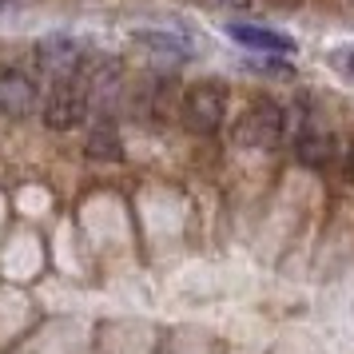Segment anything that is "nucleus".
I'll use <instances>...</instances> for the list:
<instances>
[{"instance_id": "nucleus-1", "label": "nucleus", "mask_w": 354, "mask_h": 354, "mask_svg": "<svg viewBox=\"0 0 354 354\" xmlns=\"http://www.w3.org/2000/svg\"><path fill=\"white\" fill-rule=\"evenodd\" d=\"M88 108H92V92L84 84L80 72L72 76H56L44 96V124L52 131H68V128H80L88 120Z\"/></svg>"}, {"instance_id": "nucleus-2", "label": "nucleus", "mask_w": 354, "mask_h": 354, "mask_svg": "<svg viewBox=\"0 0 354 354\" xmlns=\"http://www.w3.org/2000/svg\"><path fill=\"white\" fill-rule=\"evenodd\" d=\"M179 115H183L187 131H195V136H215V131L223 128V120H227V96H223V88H219L215 80L192 84V88L183 92Z\"/></svg>"}, {"instance_id": "nucleus-3", "label": "nucleus", "mask_w": 354, "mask_h": 354, "mask_svg": "<svg viewBox=\"0 0 354 354\" xmlns=\"http://www.w3.org/2000/svg\"><path fill=\"white\" fill-rule=\"evenodd\" d=\"M283 131H287V115H283V108L271 104V100H259V104H251V108L235 120L231 136H235V144H239V147L263 151V147L279 144V140H283Z\"/></svg>"}, {"instance_id": "nucleus-4", "label": "nucleus", "mask_w": 354, "mask_h": 354, "mask_svg": "<svg viewBox=\"0 0 354 354\" xmlns=\"http://www.w3.org/2000/svg\"><path fill=\"white\" fill-rule=\"evenodd\" d=\"M36 92L32 76H24L20 68H0V115L8 120H28L36 112Z\"/></svg>"}, {"instance_id": "nucleus-5", "label": "nucleus", "mask_w": 354, "mask_h": 354, "mask_svg": "<svg viewBox=\"0 0 354 354\" xmlns=\"http://www.w3.org/2000/svg\"><path fill=\"white\" fill-rule=\"evenodd\" d=\"M76 56H80V44L68 40V36H48V40L36 44V60H40L44 72H52V80L80 72V60H76Z\"/></svg>"}, {"instance_id": "nucleus-6", "label": "nucleus", "mask_w": 354, "mask_h": 354, "mask_svg": "<svg viewBox=\"0 0 354 354\" xmlns=\"http://www.w3.org/2000/svg\"><path fill=\"white\" fill-rule=\"evenodd\" d=\"M227 36L231 40H239L243 48H255V52H279V56H287L295 52V40L283 32H274V28H259V24H227Z\"/></svg>"}, {"instance_id": "nucleus-7", "label": "nucleus", "mask_w": 354, "mask_h": 354, "mask_svg": "<svg viewBox=\"0 0 354 354\" xmlns=\"http://www.w3.org/2000/svg\"><path fill=\"white\" fill-rule=\"evenodd\" d=\"M88 160H108V163H120L124 160V144H120V131H115L112 120H100L92 136H88Z\"/></svg>"}, {"instance_id": "nucleus-8", "label": "nucleus", "mask_w": 354, "mask_h": 354, "mask_svg": "<svg viewBox=\"0 0 354 354\" xmlns=\"http://www.w3.org/2000/svg\"><path fill=\"white\" fill-rule=\"evenodd\" d=\"M299 156H303V163H330V156H335V140H330L326 131L303 136V140H299Z\"/></svg>"}, {"instance_id": "nucleus-9", "label": "nucleus", "mask_w": 354, "mask_h": 354, "mask_svg": "<svg viewBox=\"0 0 354 354\" xmlns=\"http://www.w3.org/2000/svg\"><path fill=\"white\" fill-rule=\"evenodd\" d=\"M140 44H144V48H156V56H167V60H183V56L192 52L179 36H171V32H144Z\"/></svg>"}, {"instance_id": "nucleus-10", "label": "nucleus", "mask_w": 354, "mask_h": 354, "mask_svg": "<svg viewBox=\"0 0 354 354\" xmlns=\"http://www.w3.org/2000/svg\"><path fill=\"white\" fill-rule=\"evenodd\" d=\"M335 64L342 68V72H354V48H346V52H335Z\"/></svg>"}, {"instance_id": "nucleus-11", "label": "nucleus", "mask_w": 354, "mask_h": 354, "mask_svg": "<svg viewBox=\"0 0 354 354\" xmlns=\"http://www.w3.org/2000/svg\"><path fill=\"white\" fill-rule=\"evenodd\" d=\"M346 179L354 183V140H351V156H346Z\"/></svg>"}, {"instance_id": "nucleus-12", "label": "nucleus", "mask_w": 354, "mask_h": 354, "mask_svg": "<svg viewBox=\"0 0 354 354\" xmlns=\"http://www.w3.org/2000/svg\"><path fill=\"white\" fill-rule=\"evenodd\" d=\"M227 4H235V8H251V0H227Z\"/></svg>"}, {"instance_id": "nucleus-13", "label": "nucleus", "mask_w": 354, "mask_h": 354, "mask_svg": "<svg viewBox=\"0 0 354 354\" xmlns=\"http://www.w3.org/2000/svg\"><path fill=\"white\" fill-rule=\"evenodd\" d=\"M4 4H8V0H0V8H4Z\"/></svg>"}]
</instances>
